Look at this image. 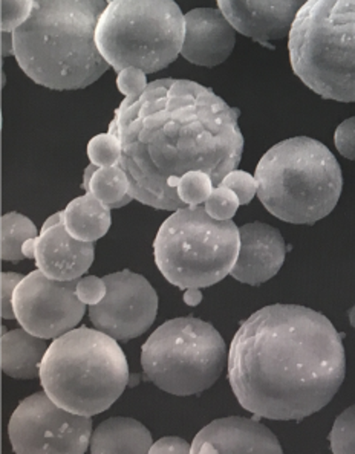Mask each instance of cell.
<instances>
[{"instance_id": "6da1fadb", "label": "cell", "mask_w": 355, "mask_h": 454, "mask_svg": "<svg viewBox=\"0 0 355 454\" xmlns=\"http://www.w3.org/2000/svg\"><path fill=\"white\" fill-rule=\"evenodd\" d=\"M239 115L210 88L190 80L160 78L126 97L109 132L122 145L118 166L128 175L133 200L156 210L185 208L177 189L192 170L221 185L242 160Z\"/></svg>"}, {"instance_id": "7a4b0ae2", "label": "cell", "mask_w": 355, "mask_h": 454, "mask_svg": "<svg viewBox=\"0 0 355 454\" xmlns=\"http://www.w3.org/2000/svg\"><path fill=\"white\" fill-rule=\"evenodd\" d=\"M227 366L242 409L272 421H302L339 392L346 356L342 335L323 314L270 305L241 325Z\"/></svg>"}, {"instance_id": "3957f363", "label": "cell", "mask_w": 355, "mask_h": 454, "mask_svg": "<svg viewBox=\"0 0 355 454\" xmlns=\"http://www.w3.org/2000/svg\"><path fill=\"white\" fill-rule=\"evenodd\" d=\"M107 0H34L28 20L12 33L17 65L34 83L75 90L111 67L97 44Z\"/></svg>"}, {"instance_id": "277c9868", "label": "cell", "mask_w": 355, "mask_h": 454, "mask_svg": "<svg viewBox=\"0 0 355 454\" xmlns=\"http://www.w3.org/2000/svg\"><path fill=\"white\" fill-rule=\"evenodd\" d=\"M118 340L75 327L54 338L44 354L40 384L56 404L77 415H100L128 387L129 364Z\"/></svg>"}, {"instance_id": "5b68a950", "label": "cell", "mask_w": 355, "mask_h": 454, "mask_svg": "<svg viewBox=\"0 0 355 454\" xmlns=\"http://www.w3.org/2000/svg\"><path fill=\"white\" fill-rule=\"evenodd\" d=\"M257 198L272 216L312 225L335 208L343 190L342 168L333 152L317 139H285L256 167Z\"/></svg>"}, {"instance_id": "8992f818", "label": "cell", "mask_w": 355, "mask_h": 454, "mask_svg": "<svg viewBox=\"0 0 355 454\" xmlns=\"http://www.w3.org/2000/svg\"><path fill=\"white\" fill-rule=\"evenodd\" d=\"M288 51L293 71L312 92L355 103V0H306Z\"/></svg>"}, {"instance_id": "52a82bcc", "label": "cell", "mask_w": 355, "mask_h": 454, "mask_svg": "<svg viewBox=\"0 0 355 454\" xmlns=\"http://www.w3.org/2000/svg\"><path fill=\"white\" fill-rule=\"evenodd\" d=\"M241 233L232 219L217 221L206 207L173 211L154 240V257L167 282L179 289L209 288L230 276Z\"/></svg>"}, {"instance_id": "ba28073f", "label": "cell", "mask_w": 355, "mask_h": 454, "mask_svg": "<svg viewBox=\"0 0 355 454\" xmlns=\"http://www.w3.org/2000/svg\"><path fill=\"white\" fill-rule=\"evenodd\" d=\"M185 20L175 0H109L97 44L117 73L135 67L160 73L181 56Z\"/></svg>"}, {"instance_id": "9c48e42d", "label": "cell", "mask_w": 355, "mask_h": 454, "mask_svg": "<svg viewBox=\"0 0 355 454\" xmlns=\"http://www.w3.org/2000/svg\"><path fill=\"white\" fill-rule=\"evenodd\" d=\"M227 346L210 323L178 317L162 323L141 348L147 381L177 396L201 395L221 377Z\"/></svg>"}, {"instance_id": "30bf717a", "label": "cell", "mask_w": 355, "mask_h": 454, "mask_svg": "<svg viewBox=\"0 0 355 454\" xmlns=\"http://www.w3.org/2000/svg\"><path fill=\"white\" fill-rule=\"evenodd\" d=\"M92 433L89 416L63 409L44 390L23 399L8 424L16 453H86Z\"/></svg>"}, {"instance_id": "8fae6325", "label": "cell", "mask_w": 355, "mask_h": 454, "mask_svg": "<svg viewBox=\"0 0 355 454\" xmlns=\"http://www.w3.org/2000/svg\"><path fill=\"white\" fill-rule=\"evenodd\" d=\"M78 278L52 280L40 270L29 272L17 285L12 306L19 325L33 335L54 340L82 322L86 305L75 294Z\"/></svg>"}, {"instance_id": "7c38bea8", "label": "cell", "mask_w": 355, "mask_h": 454, "mask_svg": "<svg viewBox=\"0 0 355 454\" xmlns=\"http://www.w3.org/2000/svg\"><path fill=\"white\" fill-rule=\"evenodd\" d=\"M103 278L107 286L105 299L89 306V318L95 329L118 341L147 333L158 312V295L149 280L129 270Z\"/></svg>"}, {"instance_id": "4fadbf2b", "label": "cell", "mask_w": 355, "mask_h": 454, "mask_svg": "<svg viewBox=\"0 0 355 454\" xmlns=\"http://www.w3.org/2000/svg\"><path fill=\"white\" fill-rule=\"evenodd\" d=\"M305 0H217V8L239 34L257 43L288 37Z\"/></svg>"}, {"instance_id": "5bb4252c", "label": "cell", "mask_w": 355, "mask_h": 454, "mask_svg": "<svg viewBox=\"0 0 355 454\" xmlns=\"http://www.w3.org/2000/svg\"><path fill=\"white\" fill-rule=\"evenodd\" d=\"M185 35L181 56L198 67H215L232 56L236 29L219 8H194L184 14Z\"/></svg>"}, {"instance_id": "9a60e30c", "label": "cell", "mask_w": 355, "mask_h": 454, "mask_svg": "<svg viewBox=\"0 0 355 454\" xmlns=\"http://www.w3.org/2000/svg\"><path fill=\"white\" fill-rule=\"evenodd\" d=\"M256 419L230 416L210 422L194 436L192 453H282L276 434Z\"/></svg>"}, {"instance_id": "2e32d148", "label": "cell", "mask_w": 355, "mask_h": 454, "mask_svg": "<svg viewBox=\"0 0 355 454\" xmlns=\"http://www.w3.org/2000/svg\"><path fill=\"white\" fill-rule=\"evenodd\" d=\"M241 248L230 276L247 285H262L278 274L287 254V247L279 230L262 222L239 228Z\"/></svg>"}, {"instance_id": "e0dca14e", "label": "cell", "mask_w": 355, "mask_h": 454, "mask_svg": "<svg viewBox=\"0 0 355 454\" xmlns=\"http://www.w3.org/2000/svg\"><path fill=\"white\" fill-rule=\"evenodd\" d=\"M94 257V242L77 240L61 223L40 233L34 261L46 278L65 282L83 278Z\"/></svg>"}, {"instance_id": "ac0fdd59", "label": "cell", "mask_w": 355, "mask_h": 454, "mask_svg": "<svg viewBox=\"0 0 355 454\" xmlns=\"http://www.w3.org/2000/svg\"><path fill=\"white\" fill-rule=\"evenodd\" d=\"M2 372L16 380L40 378L44 354L50 348L44 338L29 333L25 329H14L2 333L0 340Z\"/></svg>"}, {"instance_id": "d6986e66", "label": "cell", "mask_w": 355, "mask_h": 454, "mask_svg": "<svg viewBox=\"0 0 355 454\" xmlns=\"http://www.w3.org/2000/svg\"><path fill=\"white\" fill-rule=\"evenodd\" d=\"M152 434L132 418H111L95 428L89 450L92 453H149Z\"/></svg>"}, {"instance_id": "ffe728a7", "label": "cell", "mask_w": 355, "mask_h": 454, "mask_svg": "<svg viewBox=\"0 0 355 454\" xmlns=\"http://www.w3.org/2000/svg\"><path fill=\"white\" fill-rule=\"evenodd\" d=\"M63 213L67 233L82 242H95L111 228V208L91 192L71 200Z\"/></svg>"}, {"instance_id": "44dd1931", "label": "cell", "mask_w": 355, "mask_h": 454, "mask_svg": "<svg viewBox=\"0 0 355 454\" xmlns=\"http://www.w3.org/2000/svg\"><path fill=\"white\" fill-rule=\"evenodd\" d=\"M0 248L2 261L17 262L25 259L22 245L27 239L39 238L40 233L29 217L19 213H6L0 219Z\"/></svg>"}, {"instance_id": "7402d4cb", "label": "cell", "mask_w": 355, "mask_h": 454, "mask_svg": "<svg viewBox=\"0 0 355 454\" xmlns=\"http://www.w3.org/2000/svg\"><path fill=\"white\" fill-rule=\"evenodd\" d=\"M89 192L109 207L129 194V179L120 166L99 167L89 184Z\"/></svg>"}, {"instance_id": "603a6c76", "label": "cell", "mask_w": 355, "mask_h": 454, "mask_svg": "<svg viewBox=\"0 0 355 454\" xmlns=\"http://www.w3.org/2000/svg\"><path fill=\"white\" fill-rule=\"evenodd\" d=\"M215 184L210 175L202 170L185 173L178 184V196L185 206H202L210 198Z\"/></svg>"}, {"instance_id": "cb8c5ba5", "label": "cell", "mask_w": 355, "mask_h": 454, "mask_svg": "<svg viewBox=\"0 0 355 454\" xmlns=\"http://www.w3.org/2000/svg\"><path fill=\"white\" fill-rule=\"evenodd\" d=\"M88 156L97 167L118 166L122 158V145L114 133H100L89 141Z\"/></svg>"}, {"instance_id": "d4e9b609", "label": "cell", "mask_w": 355, "mask_h": 454, "mask_svg": "<svg viewBox=\"0 0 355 454\" xmlns=\"http://www.w3.org/2000/svg\"><path fill=\"white\" fill-rule=\"evenodd\" d=\"M327 441L333 453H355V405L337 416Z\"/></svg>"}, {"instance_id": "484cf974", "label": "cell", "mask_w": 355, "mask_h": 454, "mask_svg": "<svg viewBox=\"0 0 355 454\" xmlns=\"http://www.w3.org/2000/svg\"><path fill=\"white\" fill-rule=\"evenodd\" d=\"M241 202L233 190L225 185H217L211 192L210 198L207 200L206 211L213 219L217 221H230L236 215Z\"/></svg>"}, {"instance_id": "4316f807", "label": "cell", "mask_w": 355, "mask_h": 454, "mask_svg": "<svg viewBox=\"0 0 355 454\" xmlns=\"http://www.w3.org/2000/svg\"><path fill=\"white\" fill-rule=\"evenodd\" d=\"M0 5L2 33H14L31 16L34 0H0Z\"/></svg>"}, {"instance_id": "83f0119b", "label": "cell", "mask_w": 355, "mask_h": 454, "mask_svg": "<svg viewBox=\"0 0 355 454\" xmlns=\"http://www.w3.org/2000/svg\"><path fill=\"white\" fill-rule=\"evenodd\" d=\"M221 185H225L228 189L233 190L239 198L241 206L250 204L251 200L257 194V181L255 176H251L250 173L244 170L234 168L228 173L227 176L222 179Z\"/></svg>"}, {"instance_id": "f1b7e54d", "label": "cell", "mask_w": 355, "mask_h": 454, "mask_svg": "<svg viewBox=\"0 0 355 454\" xmlns=\"http://www.w3.org/2000/svg\"><path fill=\"white\" fill-rule=\"evenodd\" d=\"M147 83V74L139 67H124L117 75V88L124 97H137L141 94Z\"/></svg>"}, {"instance_id": "f546056e", "label": "cell", "mask_w": 355, "mask_h": 454, "mask_svg": "<svg viewBox=\"0 0 355 454\" xmlns=\"http://www.w3.org/2000/svg\"><path fill=\"white\" fill-rule=\"evenodd\" d=\"M75 294H77L80 301H83L84 305H99L107 294L105 278H97V276H86V278H78Z\"/></svg>"}, {"instance_id": "4dcf8cb0", "label": "cell", "mask_w": 355, "mask_h": 454, "mask_svg": "<svg viewBox=\"0 0 355 454\" xmlns=\"http://www.w3.org/2000/svg\"><path fill=\"white\" fill-rule=\"evenodd\" d=\"M25 276L17 274V272H2L0 283H2V291H0V312L4 320H14L16 312L12 306V297L16 293L17 285L22 282Z\"/></svg>"}, {"instance_id": "1f68e13d", "label": "cell", "mask_w": 355, "mask_h": 454, "mask_svg": "<svg viewBox=\"0 0 355 454\" xmlns=\"http://www.w3.org/2000/svg\"><path fill=\"white\" fill-rule=\"evenodd\" d=\"M334 143L340 155L355 161V117L344 120L339 128L335 129Z\"/></svg>"}, {"instance_id": "d6a6232c", "label": "cell", "mask_w": 355, "mask_h": 454, "mask_svg": "<svg viewBox=\"0 0 355 454\" xmlns=\"http://www.w3.org/2000/svg\"><path fill=\"white\" fill-rule=\"evenodd\" d=\"M149 453H192V443L177 436H166L154 442Z\"/></svg>"}, {"instance_id": "836d02e7", "label": "cell", "mask_w": 355, "mask_h": 454, "mask_svg": "<svg viewBox=\"0 0 355 454\" xmlns=\"http://www.w3.org/2000/svg\"><path fill=\"white\" fill-rule=\"evenodd\" d=\"M184 303L187 306H198L202 301V293L201 288L185 289L184 293Z\"/></svg>"}, {"instance_id": "e575fe53", "label": "cell", "mask_w": 355, "mask_h": 454, "mask_svg": "<svg viewBox=\"0 0 355 454\" xmlns=\"http://www.w3.org/2000/svg\"><path fill=\"white\" fill-rule=\"evenodd\" d=\"M14 56L12 33H2V57Z\"/></svg>"}, {"instance_id": "d590c367", "label": "cell", "mask_w": 355, "mask_h": 454, "mask_svg": "<svg viewBox=\"0 0 355 454\" xmlns=\"http://www.w3.org/2000/svg\"><path fill=\"white\" fill-rule=\"evenodd\" d=\"M22 253L25 259H36V253H37V238H29L23 242Z\"/></svg>"}, {"instance_id": "8d00e7d4", "label": "cell", "mask_w": 355, "mask_h": 454, "mask_svg": "<svg viewBox=\"0 0 355 454\" xmlns=\"http://www.w3.org/2000/svg\"><path fill=\"white\" fill-rule=\"evenodd\" d=\"M63 221H65V213H63V211H59V213H56V215H51V216L43 222L42 230H40V233H42V231H46V230H50V228L61 225Z\"/></svg>"}, {"instance_id": "74e56055", "label": "cell", "mask_w": 355, "mask_h": 454, "mask_svg": "<svg viewBox=\"0 0 355 454\" xmlns=\"http://www.w3.org/2000/svg\"><path fill=\"white\" fill-rule=\"evenodd\" d=\"M97 170H99V167L92 164V162L86 167V170H84L83 175V185H82L86 192H89V184H91V179H92V176H94Z\"/></svg>"}, {"instance_id": "f35d334b", "label": "cell", "mask_w": 355, "mask_h": 454, "mask_svg": "<svg viewBox=\"0 0 355 454\" xmlns=\"http://www.w3.org/2000/svg\"><path fill=\"white\" fill-rule=\"evenodd\" d=\"M132 200H133L132 194L129 193L124 200H118L117 204H112V206H109V208H111V210H118V208H122V207H126L128 204H130Z\"/></svg>"}, {"instance_id": "ab89813d", "label": "cell", "mask_w": 355, "mask_h": 454, "mask_svg": "<svg viewBox=\"0 0 355 454\" xmlns=\"http://www.w3.org/2000/svg\"><path fill=\"white\" fill-rule=\"evenodd\" d=\"M139 382H141V375H137V373L129 375V387H135V386H138Z\"/></svg>"}, {"instance_id": "60d3db41", "label": "cell", "mask_w": 355, "mask_h": 454, "mask_svg": "<svg viewBox=\"0 0 355 454\" xmlns=\"http://www.w3.org/2000/svg\"><path fill=\"white\" fill-rule=\"evenodd\" d=\"M348 316H350L351 325H352V327H355V306L352 308V309H350Z\"/></svg>"}, {"instance_id": "b9f144b4", "label": "cell", "mask_w": 355, "mask_h": 454, "mask_svg": "<svg viewBox=\"0 0 355 454\" xmlns=\"http://www.w3.org/2000/svg\"><path fill=\"white\" fill-rule=\"evenodd\" d=\"M305 2H306V0H305Z\"/></svg>"}]
</instances>
